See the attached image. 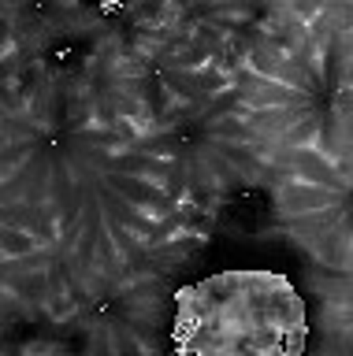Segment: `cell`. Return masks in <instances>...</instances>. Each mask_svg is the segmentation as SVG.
Segmentation results:
<instances>
[{
    "label": "cell",
    "instance_id": "6da1fadb",
    "mask_svg": "<svg viewBox=\"0 0 353 356\" xmlns=\"http://www.w3.org/2000/svg\"><path fill=\"white\" fill-rule=\"evenodd\" d=\"M331 197H346V193H335V189H324V186H313V182H279V193H275V204L286 219H297V216H313V211H324L331 208Z\"/></svg>",
    "mask_w": 353,
    "mask_h": 356
}]
</instances>
